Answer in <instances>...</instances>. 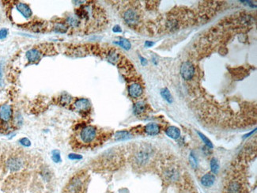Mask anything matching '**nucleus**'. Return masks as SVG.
<instances>
[{"label":"nucleus","mask_w":257,"mask_h":193,"mask_svg":"<svg viewBox=\"0 0 257 193\" xmlns=\"http://www.w3.org/2000/svg\"><path fill=\"white\" fill-rule=\"evenodd\" d=\"M153 150L152 146L148 144H143L135 150L132 155L133 164L138 168L146 166L153 159Z\"/></svg>","instance_id":"nucleus-1"},{"label":"nucleus","mask_w":257,"mask_h":193,"mask_svg":"<svg viewBox=\"0 0 257 193\" xmlns=\"http://www.w3.org/2000/svg\"><path fill=\"white\" fill-rule=\"evenodd\" d=\"M97 138V130L94 126H86L81 129L79 133L80 141L83 144L89 145L93 143Z\"/></svg>","instance_id":"nucleus-2"},{"label":"nucleus","mask_w":257,"mask_h":193,"mask_svg":"<svg viewBox=\"0 0 257 193\" xmlns=\"http://www.w3.org/2000/svg\"><path fill=\"white\" fill-rule=\"evenodd\" d=\"M86 177L84 174H78L70 180L66 189L68 193H79L83 188Z\"/></svg>","instance_id":"nucleus-3"},{"label":"nucleus","mask_w":257,"mask_h":193,"mask_svg":"<svg viewBox=\"0 0 257 193\" xmlns=\"http://www.w3.org/2000/svg\"><path fill=\"white\" fill-rule=\"evenodd\" d=\"M123 18L128 25L135 26L139 24L140 21V14L139 11L135 8H129L124 11Z\"/></svg>","instance_id":"nucleus-4"},{"label":"nucleus","mask_w":257,"mask_h":193,"mask_svg":"<svg viewBox=\"0 0 257 193\" xmlns=\"http://www.w3.org/2000/svg\"><path fill=\"white\" fill-rule=\"evenodd\" d=\"M181 74L184 79H191L195 75L194 65L191 62H188V61L183 63L181 67Z\"/></svg>","instance_id":"nucleus-5"},{"label":"nucleus","mask_w":257,"mask_h":193,"mask_svg":"<svg viewBox=\"0 0 257 193\" xmlns=\"http://www.w3.org/2000/svg\"><path fill=\"white\" fill-rule=\"evenodd\" d=\"M226 193H243L242 184L237 180H230L226 188Z\"/></svg>","instance_id":"nucleus-6"},{"label":"nucleus","mask_w":257,"mask_h":193,"mask_svg":"<svg viewBox=\"0 0 257 193\" xmlns=\"http://www.w3.org/2000/svg\"><path fill=\"white\" fill-rule=\"evenodd\" d=\"M74 107L78 112H88L90 108V102L88 99H86V98L78 99L74 103Z\"/></svg>","instance_id":"nucleus-7"},{"label":"nucleus","mask_w":257,"mask_h":193,"mask_svg":"<svg viewBox=\"0 0 257 193\" xmlns=\"http://www.w3.org/2000/svg\"><path fill=\"white\" fill-rule=\"evenodd\" d=\"M128 93L129 95L133 98H139L143 93V87L139 83H132L128 87Z\"/></svg>","instance_id":"nucleus-8"},{"label":"nucleus","mask_w":257,"mask_h":193,"mask_svg":"<svg viewBox=\"0 0 257 193\" xmlns=\"http://www.w3.org/2000/svg\"><path fill=\"white\" fill-rule=\"evenodd\" d=\"M12 116V108L10 104H3L0 106V119L3 121H9Z\"/></svg>","instance_id":"nucleus-9"},{"label":"nucleus","mask_w":257,"mask_h":193,"mask_svg":"<svg viewBox=\"0 0 257 193\" xmlns=\"http://www.w3.org/2000/svg\"><path fill=\"white\" fill-rule=\"evenodd\" d=\"M17 10L25 18H29L32 16V11L27 4L23 3H18L17 4Z\"/></svg>","instance_id":"nucleus-10"},{"label":"nucleus","mask_w":257,"mask_h":193,"mask_svg":"<svg viewBox=\"0 0 257 193\" xmlns=\"http://www.w3.org/2000/svg\"><path fill=\"white\" fill-rule=\"evenodd\" d=\"M7 166L11 171H17L22 167V162L17 158H11L7 161Z\"/></svg>","instance_id":"nucleus-11"},{"label":"nucleus","mask_w":257,"mask_h":193,"mask_svg":"<svg viewBox=\"0 0 257 193\" xmlns=\"http://www.w3.org/2000/svg\"><path fill=\"white\" fill-rule=\"evenodd\" d=\"M107 59H108V62H110L112 64H117L121 60V55L116 49H111L108 52Z\"/></svg>","instance_id":"nucleus-12"},{"label":"nucleus","mask_w":257,"mask_h":193,"mask_svg":"<svg viewBox=\"0 0 257 193\" xmlns=\"http://www.w3.org/2000/svg\"><path fill=\"white\" fill-rule=\"evenodd\" d=\"M214 181H215V176L214 174H212L211 172H208L205 174L201 179V184L207 188L212 186Z\"/></svg>","instance_id":"nucleus-13"},{"label":"nucleus","mask_w":257,"mask_h":193,"mask_svg":"<svg viewBox=\"0 0 257 193\" xmlns=\"http://www.w3.org/2000/svg\"><path fill=\"white\" fill-rule=\"evenodd\" d=\"M26 57H27V59H28L29 62H37L41 58V52L36 48L30 49L26 52Z\"/></svg>","instance_id":"nucleus-14"},{"label":"nucleus","mask_w":257,"mask_h":193,"mask_svg":"<svg viewBox=\"0 0 257 193\" xmlns=\"http://www.w3.org/2000/svg\"><path fill=\"white\" fill-rule=\"evenodd\" d=\"M145 131L149 135H156L159 133L160 128L155 123H149L145 127Z\"/></svg>","instance_id":"nucleus-15"},{"label":"nucleus","mask_w":257,"mask_h":193,"mask_svg":"<svg viewBox=\"0 0 257 193\" xmlns=\"http://www.w3.org/2000/svg\"><path fill=\"white\" fill-rule=\"evenodd\" d=\"M165 133L169 138H174V139H177L181 136V130L177 127H174V126L169 127L166 129Z\"/></svg>","instance_id":"nucleus-16"},{"label":"nucleus","mask_w":257,"mask_h":193,"mask_svg":"<svg viewBox=\"0 0 257 193\" xmlns=\"http://www.w3.org/2000/svg\"><path fill=\"white\" fill-rule=\"evenodd\" d=\"M146 110V104L143 101H138L134 105V112L135 115H142Z\"/></svg>","instance_id":"nucleus-17"},{"label":"nucleus","mask_w":257,"mask_h":193,"mask_svg":"<svg viewBox=\"0 0 257 193\" xmlns=\"http://www.w3.org/2000/svg\"><path fill=\"white\" fill-rule=\"evenodd\" d=\"M131 138V134L128 131H120L116 132L115 134V139L116 141H123Z\"/></svg>","instance_id":"nucleus-18"},{"label":"nucleus","mask_w":257,"mask_h":193,"mask_svg":"<svg viewBox=\"0 0 257 193\" xmlns=\"http://www.w3.org/2000/svg\"><path fill=\"white\" fill-rule=\"evenodd\" d=\"M165 175L169 180H176L178 177V171L175 168H169L165 172Z\"/></svg>","instance_id":"nucleus-19"},{"label":"nucleus","mask_w":257,"mask_h":193,"mask_svg":"<svg viewBox=\"0 0 257 193\" xmlns=\"http://www.w3.org/2000/svg\"><path fill=\"white\" fill-rule=\"evenodd\" d=\"M66 21H67L66 23L69 25L70 26H71V27L73 28L78 27L79 25V24H80V21H79V19L76 16H70V17L67 18Z\"/></svg>","instance_id":"nucleus-20"},{"label":"nucleus","mask_w":257,"mask_h":193,"mask_svg":"<svg viewBox=\"0 0 257 193\" xmlns=\"http://www.w3.org/2000/svg\"><path fill=\"white\" fill-rule=\"evenodd\" d=\"M161 96H162L164 99L166 100L169 103H172L173 102V96H172L169 90H168V89H166V88L162 89V90H161Z\"/></svg>","instance_id":"nucleus-21"},{"label":"nucleus","mask_w":257,"mask_h":193,"mask_svg":"<svg viewBox=\"0 0 257 193\" xmlns=\"http://www.w3.org/2000/svg\"><path fill=\"white\" fill-rule=\"evenodd\" d=\"M67 25L64 23H57L54 27V30L59 33H65L67 31Z\"/></svg>","instance_id":"nucleus-22"},{"label":"nucleus","mask_w":257,"mask_h":193,"mask_svg":"<svg viewBox=\"0 0 257 193\" xmlns=\"http://www.w3.org/2000/svg\"><path fill=\"white\" fill-rule=\"evenodd\" d=\"M115 43L119 45L120 46H121L122 48H124L126 50H129L131 48V45L130 41H129L128 40H127V39H124V38H121L119 41L115 42Z\"/></svg>","instance_id":"nucleus-23"},{"label":"nucleus","mask_w":257,"mask_h":193,"mask_svg":"<svg viewBox=\"0 0 257 193\" xmlns=\"http://www.w3.org/2000/svg\"><path fill=\"white\" fill-rule=\"evenodd\" d=\"M211 171L214 174H217L219 170V162L218 161V159H216L215 158L211 159Z\"/></svg>","instance_id":"nucleus-24"},{"label":"nucleus","mask_w":257,"mask_h":193,"mask_svg":"<svg viewBox=\"0 0 257 193\" xmlns=\"http://www.w3.org/2000/svg\"><path fill=\"white\" fill-rule=\"evenodd\" d=\"M71 100H72V97L70 96L69 94L63 93L60 97V104L62 105H66V104H69L71 102Z\"/></svg>","instance_id":"nucleus-25"},{"label":"nucleus","mask_w":257,"mask_h":193,"mask_svg":"<svg viewBox=\"0 0 257 193\" xmlns=\"http://www.w3.org/2000/svg\"><path fill=\"white\" fill-rule=\"evenodd\" d=\"M44 29V25H43L42 22H37V23H35L34 25H33L31 27H30V29H31V30H33V31L34 32H37V33L41 32Z\"/></svg>","instance_id":"nucleus-26"},{"label":"nucleus","mask_w":257,"mask_h":193,"mask_svg":"<svg viewBox=\"0 0 257 193\" xmlns=\"http://www.w3.org/2000/svg\"><path fill=\"white\" fill-rule=\"evenodd\" d=\"M52 161L56 163H59L61 162V157H60V153L59 150H53L52 154Z\"/></svg>","instance_id":"nucleus-27"},{"label":"nucleus","mask_w":257,"mask_h":193,"mask_svg":"<svg viewBox=\"0 0 257 193\" xmlns=\"http://www.w3.org/2000/svg\"><path fill=\"white\" fill-rule=\"evenodd\" d=\"M198 134H199V135L200 136V138H201L202 140L203 141V142H204V143H205V144L207 145L208 147H210V148H213V145H212L211 140H209V138H207L204 134H202L201 132H198Z\"/></svg>","instance_id":"nucleus-28"},{"label":"nucleus","mask_w":257,"mask_h":193,"mask_svg":"<svg viewBox=\"0 0 257 193\" xmlns=\"http://www.w3.org/2000/svg\"><path fill=\"white\" fill-rule=\"evenodd\" d=\"M20 143H21L22 146H26V147H29V146H30V145H31V142L30 140L27 138H22L20 139Z\"/></svg>","instance_id":"nucleus-29"},{"label":"nucleus","mask_w":257,"mask_h":193,"mask_svg":"<svg viewBox=\"0 0 257 193\" xmlns=\"http://www.w3.org/2000/svg\"><path fill=\"white\" fill-rule=\"evenodd\" d=\"M68 158L70 160H80L82 158V156L80 154H70L68 155Z\"/></svg>","instance_id":"nucleus-30"},{"label":"nucleus","mask_w":257,"mask_h":193,"mask_svg":"<svg viewBox=\"0 0 257 193\" xmlns=\"http://www.w3.org/2000/svg\"><path fill=\"white\" fill-rule=\"evenodd\" d=\"M8 35V29H2L0 30V40H3L4 38L7 37Z\"/></svg>","instance_id":"nucleus-31"},{"label":"nucleus","mask_w":257,"mask_h":193,"mask_svg":"<svg viewBox=\"0 0 257 193\" xmlns=\"http://www.w3.org/2000/svg\"><path fill=\"white\" fill-rule=\"evenodd\" d=\"M3 63H0V86H3Z\"/></svg>","instance_id":"nucleus-32"},{"label":"nucleus","mask_w":257,"mask_h":193,"mask_svg":"<svg viewBox=\"0 0 257 193\" xmlns=\"http://www.w3.org/2000/svg\"><path fill=\"white\" fill-rule=\"evenodd\" d=\"M189 158H190V162H191V166H193V167H195V166H197V161H196V158L193 156V154H191Z\"/></svg>","instance_id":"nucleus-33"},{"label":"nucleus","mask_w":257,"mask_h":193,"mask_svg":"<svg viewBox=\"0 0 257 193\" xmlns=\"http://www.w3.org/2000/svg\"><path fill=\"white\" fill-rule=\"evenodd\" d=\"M112 30H113L114 33H121L122 32L121 28H120V26H119V25H116V26H114L113 29H112Z\"/></svg>","instance_id":"nucleus-34"},{"label":"nucleus","mask_w":257,"mask_h":193,"mask_svg":"<svg viewBox=\"0 0 257 193\" xmlns=\"http://www.w3.org/2000/svg\"><path fill=\"white\" fill-rule=\"evenodd\" d=\"M153 42L146 41V43H145V46H146V48H149V47H151V46H153Z\"/></svg>","instance_id":"nucleus-35"},{"label":"nucleus","mask_w":257,"mask_h":193,"mask_svg":"<svg viewBox=\"0 0 257 193\" xmlns=\"http://www.w3.org/2000/svg\"><path fill=\"white\" fill-rule=\"evenodd\" d=\"M140 58H141V62H142V64H143V65H145V64L146 63V59H145L144 58H143V57H140Z\"/></svg>","instance_id":"nucleus-36"}]
</instances>
